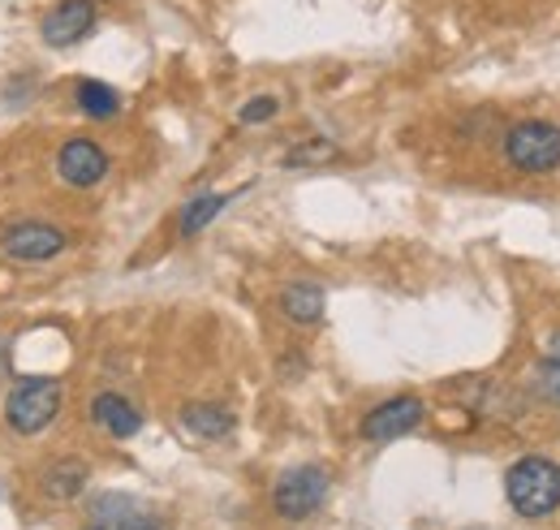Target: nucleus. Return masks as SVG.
<instances>
[{"instance_id": "obj_8", "label": "nucleus", "mask_w": 560, "mask_h": 530, "mask_svg": "<svg viewBox=\"0 0 560 530\" xmlns=\"http://www.w3.org/2000/svg\"><path fill=\"white\" fill-rule=\"evenodd\" d=\"M422 423V401L419 398H393L384 405H375L366 418H362V436L366 440H397V436H410Z\"/></svg>"}, {"instance_id": "obj_13", "label": "nucleus", "mask_w": 560, "mask_h": 530, "mask_svg": "<svg viewBox=\"0 0 560 530\" xmlns=\"http://www.w3.org/2000/svg\"><path fill=\"white\" fill-rule=\"evenodd\" d=\"M78 108L86 113V117H95V122H113L117 113H121V95L108 87V82H95V78H82L78 82Z\"/></svg>"}, {"instance_id": "obj_12", "label": "nucleus", "mask_w": 560, "mask_h": 530, "mask_svg": "<svg viewBox=\"0 0 560 530\" xmlns=\"http://www.w3.org/2000/svg\"><path fill=\"white\" fill-rule=\"evenodd\" d=\"M182 423H186L195 436H203V440H220V436L233 431V414H229L224 405H215V401H195V405H186V410H182Z\"/></svg>"}, {"instance_id": "obj_19", "label": "nucleus", "mask_w": 560, "mask_h": 530, "mask_svg": "<svg viewBox=\"0 0 560 530\" xmlns=\"http://www.w3.org/2000/svg\"><path fill=\"white\" fill-rule=\"evenodd\" d=\"M544 354H548V362H552V367H560V329L552 332V336H548V345H544Z\"/></svg>"}, {"instance_id": "obj_3", "label": "nucleus", "mask_w": 560, "mask_h": 530, "mask_svg": "<svg viewBox=\"0 0 560 530\" xmlns=\"http://www.w3.org/2000/svg\"><path fill=\"white\" fill-rule=\"evenodd\" d=\"M504 155L522 173H552L560 164V130L548 122H522L504 138Z\"/></svg>"}, {"instance_id": "obj_11", "label": "nucleus", "mask_w": 560, "mask_h": 530, "mask_svg": "<svg viewBox=\"0 0 560 530\" xmlns=\"http://www.w3.org/2000/svg\"><path fill=\"white\" fill-rule=\"evenodd\" d=\"M86 479H91V470L78 462V458H61V462H52L44 470V496H52V500H73V496L86 487Z\"/></svg>"}, {"instance_id": "obj_5", "label": "nucleus", "mask_w": 560, "mask_h": 530, "mask_svg": "<svg viewBox=\"0 0 560 530\" xmlns=\"http://www.w3.org/2000/svg\"><path fill=\"white\" fill-rule=\"evenodd\" d=\"M0 251L18 264H44V260L66 251V233L52 224H39V220H22V224H9L0 233Z\"/></svg>"}, {"instance_id": "obj_15", "label": "nucleus", "mask_w": 560, "mask_h": 530, "mask_svg": "<svg viewBox=\"0 0 560 530\" xmlns=\"http://www.w3.org/2000/svg\"><path fill=\"white\" fill-rule=\"evenodd\" d=\"M229 199H233V195H203V199H195L186 211H182V233H186V238H195L203 224H211V220L229 207Z\"/></svg>"}, {"instance_id": "obj_2", "label": "nucleus", "mask_w": 560, "mask_h": 530, "mask_svg": "<svg viewBox=\"0 0 560 530\" xmlns=\"http://www.w3.org/2000/svg\"><path fill=\"white\" fill-rule=\"evenodd\" d=\"M57 414H61V380H48V376L18 380L4 401V423L18 436H39Z\"/></svg>"}, {"instance_id": "obj_6", "label": "nucleus", "mask_w": 560, "mask_h": 530, "mask_svg": "<svg viewBox=\"0 0 560 530\" xmlns=\"http://www.w3.org/2000/svg\"><path fill=\"white\" fill-rule=\"evenodd\" d=\"M95 26V0H61L52 4V13L44 18V44L48 48H73L78 39H86Z\"/></svg>"}, {"instance_id": "obj_17", "label": "nucleus", "mask_w": 560, "mask_h": 530, "mask_svg": "<svg viewBox=\"0 0 560 530\" xmlns=\"http://www.w3.org/2000/svg\"><path fill=\"white\" fill-rule=\"evenodd\" d=\"M280 113L277 95H255L246 108H242V126H259V122H272Z\"/></svg>"}, {"instance_id": "obj_1", "label": "nucleus", "mask_w": 560, "mask_h": 530, "mask_svg": "<svg viewBox=\"0 0 560 530\" xmlns=\"http://www.w3.org/2000/svg\"><path fill=\"white\" fill-rule=\"evenodd\" d=\"M509 500L522 518H548L560 505V465L548 458H526L509 470Z\"/></svg>"}, {"instance_id": "obj_10", "label": "nucleus", "mask_w": 560, "mask_h": 530, "mask_svg": "<svg viewBox=\"0 0 560 530\" xmlns=\"http://www.w3.org/2000/svg\"><path fill=\"white\" fill-rule=\"evenodd\" d=\"M91 418H95L108 436H117V440H130L142 427L139 410L121 398V393H100V398L91 401Z\"/></svg>"}, {"instance_id": "obj_9", "label": "nucleus", "mask_w": 560, "mask_h": 530, "mask_svg": "<svg viewBox=\"0 0 560 530\" xmlns=\"http://www.w3.org/2000/svg\"><path fill=\"white\" fill-rule=\"evenodd\" d=\"M91 518H95L100 530H160V522L142 509L139 500L117 496V492L95 496V500H91Z\"/></svg>"}, {"instance_id": "obj_16", "label": "nucleus", "mask_w": 560, "mask_h": 530, "mask_svg": "<svg viewBox=\"0 0 560 530\" xmlns=\"http://www.w3.org/2000/svg\"><path fill=\"white\" fill-rule=\"evenodd\" d=\"M332 155H337V147H332L328 138H315V142L293 147V151L284 155V164H289V169H302V164H328Z\"/></svg>"}, {"instance_id": "obj_20", "label": "nucleus", "mask_w": 560, "mask_h": 530, "mask_svg": "<svg viewBox=\"0 0 560 530\" xmlns=\"http://www.w3.org/2000/svg\"><path fill=\"white\" fill-rule=\"evenodd\" d=\"M91 530H100V527H91Z\"/></svg>"}, {"instance_id": "obj_4", "label": "nucleus", "mask_w": 560, "mask_h": 530, "mask_svg": "<svg viewBox=\"0 0 560 530\" xmlns=\"http://www.w3.org/2000/svg\"><path fill=\"white\" fill-rule=\"evenodd\" d=\"M324 500H328V470H324V465H293V470H284L277 492H272L277 514L289 518V522L311 518Z\"/></svg>"}, {"instance_id": "obj_7", "label": "nucleus", "mask_w": 560, "mask_h": 530, "mask_svg": "<svg viewBox=\"0 0 560 530\" xmlns=\"http://www.w3.org/2000/svg\"><path fill=\"white\" fill-rule=\"evenodd\" d=\"M57 173H61V182H70L78 191L100 186L104 173H108V155H104L100 142H91V138H70V142L61 147V155H57Z\"/></svg>"}, {"instance_id": "obj_18", "label": "nucleus", "mask_w": 560, "mask_h": 530, "mask_svg": "<svg viewBox=\"0 0 560 530\" xmlns=\"http://www.w3.org/2000/svg\"><path fill=\"white\" fill-rule=\"evenodd\" d=\"M539 393H544V398H552V401H560V367H552V362H548V371L539 376Z\"/></svg>"}, {"instance_id": "obj_14", "label": "nucleus", "mask_w": 560, "mask_h": 530, "mask_svg": "<svg viewBox=\"0 0 560 530\" xmlns=\"http://www.w3.org/2000/svg\"><path fill=\"white\" fill-rule=\"evenodd\" d=\"M280 311L293 320V324H315L324 315V289L319 285H289L280 293Z\"/></svg>"}]
</instances>
